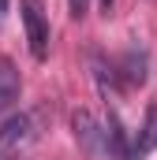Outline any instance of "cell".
<instances>
[{
  "label": "cell",
  "instance_id": "1",
  "mask_svg": "<svg viewBox=\"0 0 157 160\" xmlns=\"http://www.w3.org/2000/svg\"><path fill=\"white\" fill-rule=\"evenodd\" d=\"M71 127H75L78 149H82L90 160H109V127L97 119L94 112H75Z\"/></svg>",
  "mask_w": 157,
  "mask_h": 160
},
{
  "label": "cell",
  "instance_id": "2",
  "mask_svg": "<svg viewBox=\"0 0 157 160\" xmlns=\"http://www.w3.org/2000/svg\"><path fill=\"white\" fill-rule=\"evenodd\" d=\"M23 30H26L30 56L45 60L49 56V15H45L41 0H23Z\"/></svg>",
  "mask_w": 157,
  "mask_h": 160
},
{
  "label": "cell",
  "instance_id": "3",
  "mask_svg": "<svg viewBox=\"0 0 157 160\" xmlns=\"http://www.w3.org/2000/svg\"><path fill=\"white\" fill-rule=\"evenodd\" d=\"M34 138H38L34 116H11V119L0 127V160H15Z\"/></svg>",
  "mask_w": 157,
  "mask_h": 160
},
{
  "label": "cell",
  "instance_id": "4",
  "mask_svg": "<svg viewBox=\"0 0 157 160\" xmlns=\"http://www.w3.org/2000/svg\"><path fill=\"white\" fill-rule=\"evenodd\" d=\"M157 149V101L146 108V119L138 127V138L127 145V160H146Z\"/></svg>",
  "mask_w": 157,
  "mask_h": 160
},
{
  "label": "cell",
  "instance_id": "5",
  "mask_svg": "<svg viewBox=\"0 0 157 160\" xmlns=\"http://www.w3.org/2000/svg\"><path fill=\"white\" fill-rule=\"evenodd\" d=\"M19 93H23V78H19V71H15V63L0 56V116L19 101Z\"/></svg>",
  "mask_w": 157,
  "mask_h": 160
},
{
  "label": "cell",
  "instance_id": "6",
  "mask_svg": "<svg viewBox=\"0 0 157 160\" xmlns=\"http://www.w3.org/2000/svg\"><path fill=\"white\" fill-rule=\"evenodd\" d=\"M71 15H75V19L86 15V0H71Z\"/></svg>",
  "mask_w": 157,
  "mask_h": 160
},
{
  "label": "cell",
  "instance_id": "7",
  "mask_svg": "<svg viewBox=\"0 0 157 160\" xmlns=\"http://www.w3.org/2000/svg\"><path fill=\"white\" fill-rule=\"evenodd\" d=\"M112 4H116V0H101V8H105V15L112 11Z\"/></svg>",
  "mask_w": 157,
  "mask_h": 160
},
{
  "label": "cell",
  "instance_id": "8",
  "mask_svg": "<svg viewBox=\"0 0 157 160\" xmlns=\"http://www.w3.org/2000/svg\"><path fill=\"white\" fill-rule=\"evenodd\" d=\"M4 11H8V0H0V19H4Z\"/></svg>",
  "mask_w": 157,
  "mask_h": 160
}]
</instances>
